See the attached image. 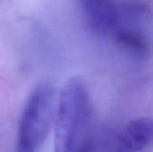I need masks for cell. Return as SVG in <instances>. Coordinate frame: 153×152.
Here are the masks:
<instances>
[{
  "instance_id": "1",
  "label": "cell",
  "mask_w": 153,
  "mask_h": 152,
  "mask_svg": "<svg viewBox=\"0 0 153 152\" xmlns=\"http://www.w3.org/2000/svg\"><path fill=\"white\" fill-rule=\"evenodd\" d=\"M54 152H80L91 138L92 103L85 82L79 77L68 79L56 105Z\"/></svg>"
},
{
  "instance_id": "2",
  "label": "cell",
  "mask_w": 153,
  "mask_h": 152,
  "mask_svg": "<svg viewBox=\"0 0 153 152\" xmlns=\"http://www.w3.org/2000/svg\"><path fill=\"white\" fill-rule=\"evenodd\" d=\"M55 90L48 82L39 83L30 94L21 114L15 152H38L54 125Z\"/></svg>"
},
{
  "instance_id": "3",
  "label": "cell",
  "mask_w": 153,
  "mask_h": 152,
  "mask_svg": "<svg viewBox=\"0 0 153 152\" xmlns=\"http://www.w3.org/2000/svg\"><path fill=\"white\" fill-rule=\"evenodd\" d=\"M83 8L87 22L94 31L106 34L116 28L118 15L110 0H84Z\"/></svg>"
},
{
  "instance_id": "4",
  "label": "cell",
  "mask_w": 153,
  "mask_h": 152,
  "mask_svg": "<svg viewBox=\"0 0 153 152\" xmlns=\"http://www.w3.org/2000/svg\"><path fill=\"white\" fill-rule=\"evenodd\" d=\"M119 137L125 152H139L147 149L152 140V119L141 117L129 122Z\"/></svg>"
},
{
  "instance_id": "5",
  "label": "cell",
  "mask_w": 153,
  "mask_h": 152,
  "mask_svg": "<svg viewBox=\"0 0 153 152\" xmlns=\"http://www.w3.org/2000/svg\"><path fill=\"white\" fill-rule=\"evenodd\" d=\"M80 152H125L119 135L111 131L92 133L91 138Z\"/></svg>"
},
{
  "instance_id": "6",
  "label": "cell",
  "mask_w": 153,
  "mask_h": 152,
  "mask_svg": "<svg viewBox=\"0 0 153 152\" xmlns=\"http://www.w3.org/2000/svg\"><path fill=\"white\" fill-rule=\"evenodd\" d=\"M116 41L122 48L134 55L144 56L148 52V45L145 39L134 30H119L116 34Z\"/></svg>"
}]
</instances>
